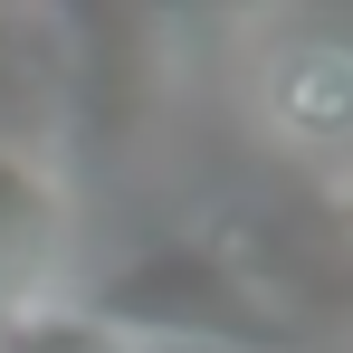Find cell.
Listing matches in <instances>:
<instances>
[{
  "label": "cell",
  "mask_w": 353,
  "mask_h": 353,
  "mask_svg": "<svg viewBox=\"0 0 353 353\" xmlns=\"http://www.w3.org/2000/svg\"><path fill=\"white\" fill-rule=\"evenodd\" d=\"M344 210H353V191H344Z\"/></svg>",
  "instance_id": "2"
},
{
  "label": "cell",
  "mask_w": 353,
  "mask_h": 353,
  "mask_svg": "<svg viewBox=\"0 0 353 353\" xmlns=\"http://www.w3.org/2000/svg\"><path fill=\"white\" fill-rule=\"evenodd\" d=\"M258 115L296 153H353V39H287L258 58Z\"/></svg>",
  "instance_id": "1"
}]
</instances>
